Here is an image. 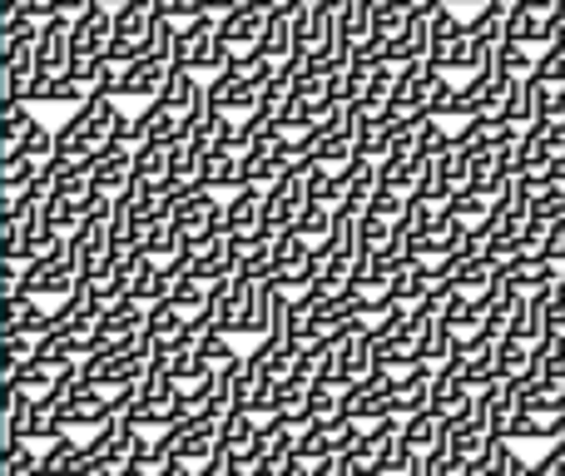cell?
I'll use <instances>...</instances> for the list:
<instances>
[{"label": "cell", "instance_id": "obj_26", "mask_svg": "<svg viewBox=\"0 0 565 476\" xmlns=\"http://www.w3.org/2000/svg\"><path fill=\"white\" fill-rule=\"evenodd\" d=\"M35 125H40V119H35V109H30V105H0V159L20 155Z\"/></svg>", "mask_w": 565, "mask_h": 476}, {"label": "cell", "instance_id": "obj_37", "mask_svg": "<svg viewBox=\"0 0 565 476\" xmlns=\"http://www.w3.org/2000/svg\"><path fill=\"white\" fill-rule=\"evenodd\" d=\"M521 412H541V417H561V382H526L521 388Z\"/></svg>", "mask_w": 565, "mask_h": 476}, {"label": "cell", "instance_id": "obj_27", "mask_svg": "<svg viewBox=\"0 0 565 476\" xmlns=\"http://www.w3.org/2000/svg\"><path fill=\"white\" fill-rule=\"evenodd\" d=\"M511 135H521L511 119H461L457 145L461 149H497V145H507Z\"/></svg>", "mask_w": 565, "mask_h": 476}, {"label": "cell", "instance_id": "obj_44", "mask_svg": "<svg viewBox=\"0 0 565 476\" xmlns=\"http://www.w3.org/2000/svg\"><path fill=\"white\" fill-rule=\"evenodd\" d=\"M244 476H278V467H274V462H258V467H248Z\"/></svg>", "mask_w": 565, "mask_h": 476}, {"label": "cell", "instance_id": "obj_15", "mask_svg": "<svg viewBox=\"0 0 565 476\" xmlns=\"http://www.w3.org/2000/svg\"><path fill=\"white\" fill-rule=\"evenodd\" d=\"M264 189H238V194L224 199V234L228 239H254L264 234Z\"/></svg>", "mask_w": 565, "mask_h": 476}, {"label": "cell", "instance_id": "obj_36", "mask_svg": "<svg viewBox=\"0 0 565 476\" xmlns=\"http://www.w3.org/2000/svg\"><path fill=\"white\" fill-rule=\"evenodd\" d=\"M25 422H30V398L20 388H6V417H0V437H6V447L10 442H30Z\"/></svg>", "mask_w": 565, "mask_h": 476}, {"label": "cell", "instance_id": "obj_12", "mask_svg": "<svg viewBox=\"0 0 565 476\" xmlns=\"http://www.w3.org/2000/svg\"><path fill=\"white\" fill-rule=\"evenodd\" d=\"M348 417H358L362 427L397 417V382H392L387 372H377V378H367L362 388H352L348 392Z\"/></svg>", "mask_w": 565, "mask_h": 476}, {"label": "cell", "instance_id": "obj_5", "mask_svg": "<svg viewBox=\"0 0 565 476\" xmlns=\"http://www.w3.org/2000/svg\"><path fill=\"white\" fill-rule=\"evenodd\" d=\"M169 447H174V462L189 472H204L218 462V447H224V422L218 417H194V422H179L169 427Z\"/></svg>", "mask_w": 565, "mask_h": 476}, {"label": "cell", "instance_id": "obj_48", "mask_svg": "<svg viewBox=\"0 0 565 476\" xmlns=\"http://www.w3.org/2000/svg\"><path fill=\"white\" fill-rule=\"evenodd\" d=\"M89 476H99V472H89Z\"/></svg>", "mask_w": 565, "mask_h": 476}, {"label": "cell", "instance_id": "obj_8", "mask_svg": "<svg viewBox=\"0 0 565 476\" xmlns=\"http://www.w3.org/2000/svg\"><path fill=\"white\" fill-rule=\"evenodd\" d=\"M274 10H278V0H258V6H238L218 20V30H224L234 60H248V55L264 50V30H268V15H274Z\"/></svg>", "mask_w": 565, "mask_h": 476}, {"label": "cell", "instance_id": "obj_34", "mask_svg": "<svg viewBox=\"0 0 565 476\" xmlns=\"http://www.w3.org/2000/svg\"><path fill=\"white\" fill-rule=\"evenodd\" d=\"M392 139H397V125H392L387 115L382 119H358V149H362V159H387L392 155Z\"/></svg>", "mask_w": 565, "mask_h": 476}, {"label": "cell", "instance_id": "obj_6", "mask_svg": "<svg viewBox=\"0 0 565 476\" xmlns=\"http://www.w3.org/2000/svg\"><path fill=\"white\" fill-rule=\"evenodd\" d=\"M248 313H254V278H248V273H234V278L214 283L204 318L214 322L218 332H228V338L248 332Z\"/></svg>", "mask_w": 565, "mask_h": 476}, {"label": "cell", "instance_id": "obj_1", "mask_svg": "<svg viewBox=\"0 0 565 476\" xmlns=\"http://www.w3.org/2000/svg\"><path fill=\"white\" fill-rule=\"evenodd\" d=\"M179 398H184V388H179L169 372L149 368V378L129 392L125 417L135 422L139 432H169V427H179Z\"/></svg>", "mask_w": 565, "mask_h": 476}, {"label": "cell", "instance_id": "obj_28", "mask_svg": "<svg viewBox=\"0 0 565 476\" xmlns=\"http://www.w3.org/2000/svg\"><path fill=\"white\" fill-rule=\"evenodd\" d=\"M174 155H179V139L169 145V139H149V145H139L135 149V159H139V174L145 179H159V184H174Z\"/></svg>", "mask_w": 565, "mask_h": 476}, {"label": "cell", "instance_id": "obj_35", "mask_svg": "<svg viewBox=\"0 0 565 476\" xmlns=\"http://www.w3.org/2000/svg\"><path fill=\"white\" fill-rule=\"evenodd\" d=\"M55 382H60V368H50V362H25L20 372H10L6 378V388H20L25 398H50L55 392Z\"/></svg>", "mask_w": 565, "mask_h": 476}, {"label": "cell", "instance_id": "obj_45", "mask_svg": "<svg viewBox=\"0 0 565 476\" xmlns=\"http://www.w3.org/2000/svg\"><path fill=\"white\" fill-rule=\"evenodd\" d=\"M556 189H565V159L556 165Z\"/></svg>", "mask_w": 565, "mask_h": 476}, {"label": "cell", "instance_id": "obj_29", "mask_svg": "<svg viewBox=\"0 0 565 476\" xmlns=\"http://www.w3.org/2000/svg\"><path fill=\"white\" fill-rule=\"evenodd\" d=\"M204 89H209L204 75H194V70H174V75H169V85H164V95H159V105H169L174 115L189 119V109L199 105V95H204Z\"/></svg>", "mask_w": 565, "mask_h": 476}, {"label": "cell", "instance_id": "obj_32", "mask_svg": "<svg viewBox=\"0 0 565 476\" xmlns=\"http://www.w3.org/2000/svg\"><path fill=\"white\" fill-rule=\"evenodd\" d=\"M234 263H238V273H248V278L274 273V239H268V234L234 239Z\"/></svg>", "mask_w": 565, "mask_h": 476}, {"label": "cell", "instance_id": "obj_10", "mask_svg": "<svg viewBox=\"0 0 565 476\" xmlns=\"http://www.w3.org/2000/svg\"><path fill=\"white\" fill-rule=\"evenodd\" d=\"M145 322H149V308H145V303H135V298L105 308V313H99V352L145 342Z\"/></svg>", "mask_w": 565, "mask_h": 476}, {"label": "cell", "instance_id": "obj_22", "mask_svg": "<svg viewBox=\"0 0 565 476\" xmlns=\"http://www.w3.org/2000/svg\"><path fill=\"white\" fill-rule=\"evenodd\" d=\"M541 378V358L536 348H526V342H501V368H497V382H511V388H526V382Z\"/></svg>", "mask_w": 565, "mask_h": 476}, {"label": "cell", "instance_id": "obj_7", "mask_svg": "<svg viewBox=\"0 0 565 476\" xmlns=\"http://www.w3.org/2000/svg\"><path fill=\"white\" fill-rule=\"evenodd\" d=\"M218 462H224L228 472H238V476L264 462V422H258L254 412H238V417L224 422V447H218Z\"/></svg>", "mask_w": 565, "mask_h": 476}, {"label": "cell", "instance_id": "obj_13", "mask_svg": "<svg viewBox=\"0 0 565 476\" xmlns=\"http://www.w3.org/2000/svg\"><path fill=\"white\" fill-rule=\"evenodd\" d=\"M135 179H139V159H135V149H119V145H115L109 155H99L95 174H89V189H95L99 199H125Z\"/></svg>", "mask_w": 565, "mask_h": 476}, {"label": "cell", "instance_id": "obj_38", "mask_svg": "<svg viewBox=\"0 0 565 476\" xmlns=\"http://www.w3.org/2000/svg\"><path fill=\"white\" fill-rule=\"evenodd\" d=\"M338 417H348V392L318 382V388H312V422L322 427V422H338Z\"/></svg>", "mask_w": 565, "mask_h": 476}, {"label": "cell", "instance_id": "obj_25", "mask_svg": "<svg viewBox=\"0 0 565 476\" xmlns=\"http://www.w3.org/2000/svg\"><path fill=\"white\" fill-rule=\"evenodd\" d=\"M451 219H457L467 234H481V229L497 219V199L491 194H481V189H461L457 199H451V209H447Z\"/></svg>", "mask_w": 565, "mask_h": 476}, {"label": "cell", "instance_id": "obj_47", "mask_svg": "<svg viewBox=\"0 0 565 476\" xmlns=\"http://www.w3.org/2000/svg\"><path fill=\"white\" fill-rule=\"evenodd\" d=\"M556 293H561V298H565V273H561V283H556Z\"/></svg>", "mask_w": 565, "mask_h": 476}, {"label": "cell", "instance_id": "obj_39", "mask_svg": "<svg viewBox=\"0 0 565 476\" xmlns=\"http://www.w3.org/2000/svg\"><path fill=\"white\" fill-rule=\"evenodd\" d=\"M536 358H541V378H546V382H565V342L561 338L541 342Z\"/></svg>", "mask_w": 565, "mask_h": 476}, {"label": "cell", "instance_id": "obj_33", "mask_svg": "<svg viewBox=\"0 0 565 476\" xmlns=\"http://www.w3.org/2000/svg\"><path fill=\"white\" fill-rule=\"evenodd\" d=\"M45 174V169L35 165V159H25V155H10V159H0V199H20V194H30V184Z\"/></svg>", "mask_w": 565, "mask_h": 476}, {"label": "cell", "instance_id": "obj_24", "mask_svg": "<svg viewBox=\"0 0 565 476\" xmlns=\"http://www.w3.org/2000/svg\"><path fill=\"white\" fill-rule=\"evenodd\" d=\"M491 437L511 442L516 437V422H521V388L511 382H491Z\"/></svg>", "mask_w": 565, "mask_h": 476}, {"label": "cell", "instance_id": "obj_20", "mask_svg": "<svg viewBox=\"0 0 565 476\" xmlns=\"http://www.w3.org/2000/svg\"><path fill=\"white\" fill-rule=\"evenodd\" d=\"M184 328H189V318L174 308V303H154V308H149V322H145V348L149 352L179 348V342H184Z\"/></svg>", "mask_w": 565, "mask_h": 476}, {"label": "cell", "instance_id": "obj_30", "mask_svg": "<svg viewBox=\"0 0 565 476\" xmlns=\"http://www.w3.org/2000/svg\"><path fill=\"white\" fill-rule=\"evenodd\" d=\"M278 422H288V427H298V432L312 427V382H282Z\"/></svg>", "mask_w": 565, "mask_h": 476}, {"label": "cell", "instance_id": "obj_17", "mask_svg": "<svg viewBox=\"0 0 565 476\" xmlns=\"http://www.w3.org/2000/svg\"><path fill=\"white\" fill-rule=\"evenodd\" d=\"M95 457H89V442L79 437H60L40 452V476H89Z\"/></svg>", "mask_w": 565, "mask_h": 476}, {"label": "cell", "instance_id": "obj_11", "mask_svg": "<svg viewBox=\"0 0 565 476\" xmlns=\"http://www.w3.org/2000/svg\"><path fill=\"white\" fill-rule=\"evenodd\" d=\"M288 169H292V149L282 145L278 135H264V139H258V145L244 155V184H248V189H264V194H268V189H274L278 179L288 174Z\"/></svg>", "mask_w": 565, "mask_h": 476}, {"label": "cell", "instance_id": "obj_43", "mask_svg": "<svg viewBox=\"0 0 565 476\" xmlns=\"http://www.w3.org/2000/svg\"><path fill=\"white\" fill-rule=\"evenodd\" d=\"M278 476H322L318 462H302V457H292V462H282Z\"/></svg>", "mask_w": 565, "mask_h": 476}, {"label": "cell", "instance_id": "obj_14", "mask_svg": "<svg viewBox=\"0 0 565 476\" xmlns=\"http://www.w3.org/2000/svg\"><path fill=\"white\" fill-rule=\"evenodd\" d=\"M447 432H451V422L427 408V412H417V417H402V447H407L417 462H427L447 447Z\"/></svg>", "mask_w": 565, "mask_h": 476}, {"label": "cell", "instance_id": "obj_3", "mask_svg": "<svg viewBox=\"0 0 565 476\" xmlns=\"http://www.w3.org/2000/svg\"><path fill=\"white\" fill-rule=\"evenodd\" d=\"M228 60H234V50H228L214 15H199L189 25H179V70H194V75L214 80Z\"/></svg>", "mask_w": 565, "mask_h": 476}, {"label": "cell", "instance_id": "obj_4", "mask_svg": "<svg viewBox=\"0 0 565 476\" xmlns=\"http://www.w3.org/2000/svg\"><path fill=\"white\" fill-rule=\"evenodd\" d=\"M174 229L184 234V253L199 248L204 239L224 234V199L214 189L194 184V189H179V209H174Z\"/></svg>", "mask_w": 565, "mask_h": 476}, {"label": "cell", "instance_id": "obj_19", "mask_svg": "<svg viewBox=\"0 0 565 476\" xmlns=\"http://www.w3.org/2000/svg\"><path fill=\"white\" fill-rule=\"evenodd\" d=\"M477 392L481 388H471L467 378H457L451 368H441L437 372V398H431V412H437V417H447V422H461L471 412V402H477Z\"/></svg>", "mask_w": 565, "mask_h": 476}, {"label": "cell", "instance_id": "obj_46", "mask_svg": "<svg viewBox=\"0 0 565 476\" xmlns=\"http://www.w3.org/2000/svg\"><path fill=\"white\" fill-rule=\"evenodd\" d=\"M561 422H565V382H561Z\"/></svg>", "mask_w": 565, "mask_h": 476}, {"label": "cell", "instance_id": "obj_21", "mask_svg": "<svg viewBox=\"0 0 565 476\" xmlns=\"http://www.w3.org/2000/svg\"><path fill=\"white\" fill-rule=\"evenodd\" d=\"M431 398H437V368L422 362L412 378L397 382V417H417V412H427Z\"/></svg>", "mask_w": 565, "mask_h": 476}, {"label": "cell", "instance_id": "obj_23", "mask_svg": "<svg viewBox=\"0 0 565 476\" xmlns=\"http://www.w3.org/2000/svg\"><path fill=\"white\" fill-rule=\"evenodd\" d=\"M0 332H40V338H45L50 313L40 308L35 293H15V298H6V322H0Z\"/></svg>", "mask_w": 565, "mask_h": 476}, {"label": "cell", "instance_id": "obj_42", "mask_svg": "<svg viewBox=\"0 0 565 476\" xmlns=\"http://www.w3.org/2000/svg\"><path fill=\"white\" fill-rule=\"evenodd\" d=\"M546 338L565 342V298H561V293H556V308H551V318H546Z\"/></svg>", "mask_w": 565, "mask_h": 476}, {"label": "cell", "instance_id": "obj_2", "mask_svg": "<svg viewBox=\"0 0 565 476\" xmlns=\"http://www.w3.org/2000/svg\"><path fill=\"white\" fill-rule=\"evenodd\" d=\"M308 169H312V159H298V165H292L288 174H282L274 189H268V199H264V234L268 239L292 234V229H298V219L308 214V204H312Z\"/></svg>", "mask_w": 565, "mask_h": 476}, {"label": "cell", "instance_id": "obj_41", "mask_svg": "<svg viewBox=\"0 0 565 476\" xmlns=\"http://www.w3.org/2000/svg\"><path fill=\"white\" fill-rule=\"evenodd\" d=\"M25 10H35L40 20H50V15H65V10H75V0H25Z\"/></svg>", "mask_w": 565, "mask_h": 476}, {"label": "cell", "instance_id": "obj_31", "mask_svg": "<svg viewBox=\"0 0 565 476\" xmlns=\"http://www.w3.org/2000/svg\"><path fill=\"white\" fill-rule=\"evenodd\" d=\"M422 0H372V25H377V40H397L402 30L412 25Z\"/></svg>", "mask_w": 565, "mask_h": 476}, {"label": "cell", "instance_id": "obj_40", "mask_svg": "<svg viewBox=\"0 0 565 476\" xmlns=\"http://www.w3.org/2000/svg\"><path fill=\"white\" fill-rule=\"evenodd\" d=\"M6 476H40V452H30V442H10L6 447Z\"/></svg>", "mask_w": 565, "mask_h": 476}, {"label": "cell", "instance_id": "obj_49", "mask_svg": "<svg viewBox=\"0 0 565 476\" xmlns=\"http://www.w3.org/2000/svg\"><path fill=\"white\" fill-rule=\"evenodd\" d=\"M561 6H565V0H561Z\"/></svg>", "mask_w": 565, "mask_h": 476}, {"label": "cell", "instance_id": "obj_16", "mask_svg": "<svg viewBox=\"0 0 565 476\" xmlns=\"http://www.w3.org/2000/svg\"><path fill=\"white\" fill-rule=\"evenodd\" d=\"M244 155L248 149L214 145L204 159V179H199V184L214 189V194H238V189H244Z\"/></svg>", "mask_w": 565, "mask_h": 476}, {"label": "cell", "instance_id": "obj_18", "mask_svg": "<svg viewBox=\"0 0 565 476\" xmlns=\"http://www.w3.org/2000/svg\"><path fill=\"white\" fill-rule=\"evenodd\" d=\"M298 0H282V6L268 15V30H264V55H274L278 65L298 60Z\"/></svg>", "mask_w": 565, "mask_h": 476}, {"label": "cell", "instance_id": "obj_9", "mask_svg": "<svg viewBox=\"0 0 565 476\" xmlns=\"http://www.w3.org/2000/svg\"><path fill=\"white\" fill-rule=\"evenodd\" d=\"M75 10H65V15H50L45 30H40V45H35V65L40 75H70V60H75Z\"/></svg>", "mask_w": 565, "mask_h": 476}]
</instances>
